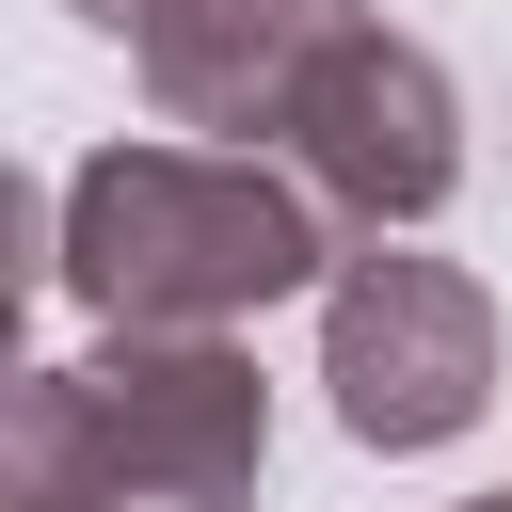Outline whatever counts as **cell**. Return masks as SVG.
<instances>
[{
    "label": "cell",
    "mask_w": 512,
    "mask_h": 512,
    "mask_svg": "<svg viewBox=\"0 0 512 512\" xmlns=\"http://www.w3.org/2000/svg\"><path fill=\"white\" fill-rule=\"evenodd\" d=\"M48 272L112 336H240L288 288H336V208L256 144H112L64 176Z\"/></svg>",
    "instance_id": "obj_1"
},
{
    "label": "cell",
    "mask_w": 512,
    "mask_h": 512,
    "mask_svg": "<svg viewBox=\"0 0 512 512\" xmlns=\"http://www.w3.org/2000/svg\"><path fill=\"white\" fill-rule=\"evenodd\" d=\"M272 464V384L240 336H96L0 416V512H240Z\"/></svg>",
    "instance_id": "obj_2"
},
{
    "label": "cell",
    "mask_w": 512,
    "mask_h": 512,
    "mask_svg": "<svg viewBox=\"0 0 512 512\" xmlns=\"http://www.w3.org/2000/svg\"><path fill=\"white\" fill-rule=\"evenodd\" d=\"M320 384H336V432L384 448V464L480 432V400H496V288L464 256H416V240L336 256V288H320Z\"/></svg>",
    "instance_id": "obj_3"
},
{
    "label": "cell",
    "mask_w": 512,
    "mask_h": 512,
    "mask_svg": "<svg viewBox=\"0 0 512 512\" xmlns=\"http://www.w3.org/2000/svg\"><path fill=\"white\" fill-rule=\"evenodd\" d=\"M288 176L352 224V240H416L448 192H464V96H448V64L400 32V16H336L320 32V64H304V96H288Z\"/></svg>",
    "instance_id": "obj_4"
},
{
    "label": "cell",
    "mask_w": 512,
    "mask_h": 512,
    "mask_svg": "<svg viewBox=\"0 0 512 512\" xmlns=\"http://www.w3.org/2000/svg\"><path fill=\"white\" fill-rule=\"evenodd\" d=\"M336 16H352V0H160L128 64H144L160 128H208V144H272Z\"/></svg>",
    "instance_id": "obj_5"
},
{
    "label": "cell",
    "mask_w": 512,
    "mask_h": 512,
    "mask_svg": "<svg viewBox=\"0 0 512 512\" xmlns=\"http://www.w3.org/2000/svg\"><path fill=\"white\" fill-rule=\"evenodd\" d=\"M64 16H96V32H128V48H144V16H160V0H64Z\"/></svg>",
    "instance_id": "obj_6"
},
{
    "label": "cell",
    "mask_w": 512,
    "mask_h": 512,
    "mask_svg": "<svg viewBox=\"0 0 512 512\" xmlns=\"http://www.w3.org/2000/svg\"><path fill=\"white\" fill-rule=\"evenodd\" d=\"M464 512H512V480H496V496H464Z\"/></svg>",
    "instance_id": "obj_7"
}]
</instances>
